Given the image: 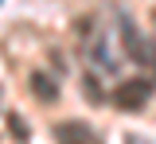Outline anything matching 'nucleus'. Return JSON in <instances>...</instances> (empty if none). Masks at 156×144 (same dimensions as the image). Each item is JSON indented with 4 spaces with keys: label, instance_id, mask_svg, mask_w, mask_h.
Listing matches in <instances>:
<instances>
[{
    "label": "nucleus",
    "instance_id": "1",
    "mask_svg": "<svg viewBox=\"0 0 156 144\" xmlns=\"http://www.w3.org/2000/svg\"><path fill=\"white\" fill-rule=\"evenodd\" d=\"M117 35H121V43H125V55L133 62H140V66H152L156 70V47L140 31H136V23L129 20V12H117Z\"/></svg>",
    "mask_w": 156,
    "mask_h": 144
},
{
    "label": "nucleus",
    "instance_id": "2",
    "mask_svg": "<svg viewBox=\"0 0 156 144\" xmlns=\"http://www.w3.org/2000/svg\"><path fill=\"white\" fill-rule=\"evenodd\" d=\"M148 98H152V82L148 78H133V82H121L113 90L117 109H140V105H148Z\"/></svg>",
    "mask_w": 156,
    "mask_h": 144
},
{
    "label": "nucleus",
    "instance_id": "3",
    "mask_svg": "<svg viewBox=\"0 0 156 144\" xmlns=\"http://www.w3.org/2000/svg\"><path fill=\"white\" fill-rule=\"evenodd\" d=\"M55 140L58 144H105L98 136V129L86 125V121H58L55 125Z\"/></svg>",
    "mask_w": 156,
    "mask_h": 144
},
{
    "label": "nucleus",
    "instance_id": "4",
    "mask_svg": "<svg viewBox=\"0 0 156 144\" xmlns=\"http://www.w3.org/2000/svg\"><path fill=\"white\" fill-rule=\"evenodd\" d=\"M31 90H35V98L39 101H55L58 98V86H55V78H47V74H43V70H35V74H31Z\"/></svg>",
    "mask_w": 156,
    "mask_h": 144
},
{
    "label": "nucleus",
    "instance_id": "5",
    "mask_svg": "<svg viewBox=\"0 0 156 144\" xmlns=\"http://www.w3.org/2000/svg\"><path fill=\"white\" fill-rule=\"evenodd\" d=\"M8 132H12V136H16V140H27V125L20 121L16 113H12V117H8Z\"/></svg>",
    "mask_w": 156,
    "mask_h": 144
},
{
    "label": "nucleus",
    "instance_id": "6",
    "mask_svg": "<svg viewBox=\"0 0 156 144\" xmlns=\"http://www.w3.org/2000/svg\"><path fill=\"white\" fill-rule=\"evenodd\" d=\"M86 98H90V101H101V90H98V82L90 74H86Z\"/></svg>",
    "mask_w": 156,
    "mask_h": 144
}]
</instances>
